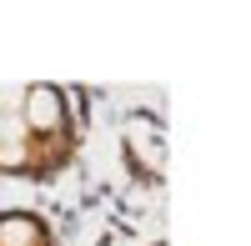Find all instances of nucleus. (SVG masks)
<instances>
[{"mask_svg": "<svg viewBox=\"0 0 251 246\" xmlns=\"http://www.w3.org/2000/svg\"><path fill=\"white\" fill-rule=\"evenodd\" d=\"M80 156V116L55 80H0V181H60Z\"/></svg>", "mask_w": 251, "mask_h": 246, "instance_id": "nucleus-1", "label": "nucleus"}, {"mask_svg": "<svg viewBox=\"0 0 251 246\" xmlns=\"http://www.w3.org/2000/svg\"><path fill=\"white\" fill-rule=\"evenodd\" d=\"M0 246H60L50 216H40L30 206H5L0 211Z\"/></svg>", "mask_w": 251, "mask_h": 246, "instance_id": "nucleus-2", "label": "nucleus"}, {"mask_svg": "<svg viewBox=\"0 0 251 246\" xmlns=\"http://www.w3.org/2000/svg\"><path fill=\"white\" fill-rule=\"evenodd\" d=\"M146 246H166V236H161V241H146Z\"/></svg>", "mask_w": 251, "mask_h": 246, "instance_id": "nucleus-3", "label": "nucleus"}]
</instances>
